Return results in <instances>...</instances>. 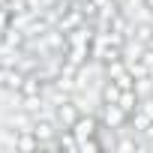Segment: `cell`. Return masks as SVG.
I'll return each mask as SVG.
<instances>
[{
  "label": "cell",
  "instance_id": "cell-1",
  "mask_svg": "<svg viewBox=\"0 0 153 153\" xmlns=\"http://www.w3.org/2000/svg\"><path fill=\"white\" fill-rule=\"evenodd\" d=\"M72 132H75V138H78V150H81V144L84 141H90V138H96V132H99V117L96 114H81L78 120L72 123Z\"/></svg>",
  "mask_w": 153,
  "mask_h": 153
},
{
  "label": "cell",
  "instance_id": "cell-2",
  "mask_svg": "<svg viewBox=\"0 0 153 153\" xmlns=\"http://www.w3.org/2000/svg\"><path fill=\"white\" fill-rule=\"evenodd\" d=\"M99 120L105 123V126H111V129H123L126 123H129V114L117 105V102H102V108H99Z\"/></svg>",
  "mask_w": 153,
  "mask_h": 153
},
{
  "label": "cell",
  "instance_id": "cell-3",
  "mask_svg": "<svg viewBox=\"0 0 153 153\" xmlns=\"http://www.w3.org/2000/svg\"><path fill=\"white\" fill-rule=\"evenodd\" d=\"M54 117H57L60 129H72V123L81 117V111H78V105H75L72 96H69L66 102H57V105H54Z\"/></svg>",
  "mask_w": 153,
  "mask_h": 153
},
{
  "label": "cell",
  "instance_id": "cell-4",
  "mask_svg": "<svg viewBox=\"0 0 153 153\" xmlns=\"http://www.w3.org/2000/svg\"><path fill=\"white\" fill-rule=\"evenodd\" d=\"M129 129L141 132V135H150L153 132V117H147L144 111H135V114H129Z\"/></svg>",
  "mask_w": 153,
  "mask_h": 153
},
{
  "label": "cell",
  "instance_id": "cell-5",
  "mask_svg": "<svg viewBox=\"0 0 153 153\" xmlns=\"http://www.w3.org/2000/svg\"><path fill=\"white\" fill-rule=\"evenodd\" d=\"M117 105H120L126 114H135V111H138V105H141V96L135 93V87H129V90H120V99H117Z\"/></svg>",
  "mask_w": 153,
  "mask_h": 153
},
{
  "label": "cell",
  "instance_id": "cell-6",
  "mask_svg": "<svg viewBox=\"0 0 153 153\" xmlns=\"http://www.w3.org/2000/svg\"><path fill=\"white\" fill-rule=\"evenodd\" d=\"M117 99H120V87L111 78H102V84H99V105L102 102H117Z\"/></svg>",
  "mask_w": 153,
  "mask_h": 153
},
{
  "label": "cell",
  "instance_id": "cell-7",
  "mask_svg": "<svg viewBox=\"0 0 153 153\" xmlns=\"http://www.w3.org/2000/svg\"><path fill=\"white\" fill-rule=\"evenodd\" d=\"M132 33H135V39H138V42H144V45H147V42L153 39V21H150V24H135V27H132Z\"/></svg>",
  "mask_w": 153,
  "mask_h": 153
},
{
  "label": "cell",
  "instance_id": "cell-8",
  "mask_svg": "<svg viewBox=\"0 0 153 153\" xmlns=\"http://www.w3.org/2000/svg\"><path fill=\"white\" fill-rule=\"evenodd\" d=\"M144 9H150V15H153V0H144Z\"/></svg>",
  "mask_w": 153,
  "mask_h": 153
},
{
  "label": "cell",
  "instance_id": "cell-9",
  "mask_svg": "<svg viewBox=\"0 0 153 153\" xmlns=\"http://www.w3.org/2000/svg\"><path fill=\"white\" fill-rule=\"evenodd\" d=\"M150 141H153V135H150Z\"/></svg>",
  "mask_w": 153,
  "mask_h": 153
}]
</instances>
